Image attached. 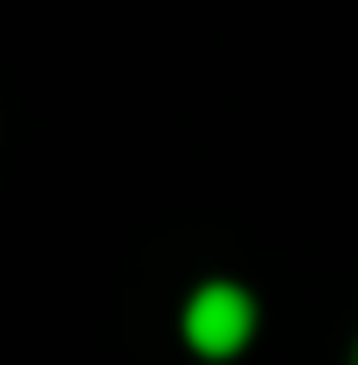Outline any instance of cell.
<instances>
[{
  "label": "cell",
  "instance_id": "6da1fadb",
  "mask_svg": "<svg viewBox=\"0 0 358 365\" xmlns=\"http://www.w3.org/2000/svg\"><path fill=\"white\" fill-rule=\"evenodd\" d=\"M250 334H256V302L237 282H205L186 302V340H192V353L231 359V353H243Z\"/></svg>",
  "mask_w": 358,
  "mask_h": 365
},
{
  "label": "cell",
  "instance_id": "7a4b0ae2",
  "mask_svg": "<svg viewBox=\"0 0 358 365\" xmlns=\"http://www.w3.org/2000/svg\"><path fill=\"white\" fill-rule=\"evenodd\" d=\"M352 365H358V353H352Z\"/></svg>",
  "mask_w": 358,
  "mask_h": 365
}]
</instances>
